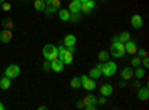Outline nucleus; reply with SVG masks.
I'll list each match as a JSON object with an SVG mask.
<instances>
[{
	"label": "nucleus",
	"mask_w": 149,
	"mask_h": 110,
	"mask_svg": "<svg viewBox=\"0 0 149 110\" xmlns=\"http://www.w3.org/2000/svg\"><path fill=\"white\" fill-rule=\"evenodd\" d=\"M116 64L113 63V61H104V64L102 66V76H106V77H110L113 76L116 73Z\"/></svg>",
	"instance_id": "obj_1"
},
{
	"label": "nucleus",
	"mask_w": 149,
	"mask_h": 110,
	"mask_svg": "<svg viewBox=\"0 0 149 110\" xmlns=\"http://www.w3.org/2000/svg\"><path fill=\"white\" fill-rule=\"evenodd\" d=\"M21 73V68L18 64H9L6 68H5V76H8L9 79H15L19 76Z\"/></svg>",
	"instance_id": "obj_2"
},
{
	"label": "nucleus",
	"mask_w": 149,
	"mask_h": 110,
	"mask_svg": "<svg viewBox=\"0 0 149 110\" xmlns=\"http://www.w3.org/2000/svg\"><path fill=\"white\" fill-rule=\"evenodd\" d=\"M95 8V3L93 2V0H86V2H82L81 3V12L85 15H90L91 10Z\"/></svg>",
	"instance_id": "obj_3"
},
{
	"label": "nucleus",
	"mask_w": 149,
	"mask_h": 110,
	"mask_svg": "<svg viewBox=\"0 0 149 110\" xmlns=\"http://www.w3.org/2000/svg\"><path fill=\"white\" fill-rule=\"evenodd\" d=\"M133 77H134V70H133L131 67H124V68L121 70V79L130 80V79H133Z\"/></svg>",
	"instance_id": "obj_4"
},
{
	"label": "nucleus",
	"mask_w": 149,
	"mask_h": 110,
	"mask_svg": "<svg viewBox=\"0 0 149 110\" xmlns=\"http://www.w3.org/2000/svg\"><path fill=\"white\" fill-rule=\"evenodd\" d=\"M54 51H57V46H55V45H52V43H46V45L43 46V51H42V54H43L45 59H49V55H51Z\"/></svg>",
	"instance_id": "obj_5"
},
{
	"label": "nucleus",
	"mask_w": 149,
	"mask_h": 110,
	"mask_svg": "<svg viewBox=\"0 0 149 110\" xmlns=\"http://www.w3.org/2000/svg\"><path fill=\"white\" fill-rule=\"evenodd\" d=\"M136 51H137V45H136L134 40H127L125 42V52H128L130 55H136Z\"/></svg>",
	"instance_id": "obj_6"
},
{
	"label": "nucleus",
	"mask_w": 149,
	"mask_h": 110,
	"mask_svg": "<svg viewBox=\"0 0 149 110\" xmlns=\"http://www.w3.org/2000/svg\"><path fill=\"white\" fill-rule=\"evenodd\" d=\"M131 26H133V28H142V26H143V18H142L139 14L133 15V17H131Z\"/></svg>",
	"instance_id": "obj_7"
},
{
	"label": "nucleus",
	"mask_w": 149,
	"mask_h": 110,
	"mask_svg": "<svg viewBox=\"0 0 149 110\" xmlns=\"http://www.w3.org/2000/svg\"><path fill=\"white\" fill-rule=\"evenodd\" d=\"M64 68V64H63V61L61 59H54L51 61V70L55 71V73H60V71H63Z\"/></svg>",
	"instance_id": "obj_8"
},
{
	"label": "nucleus",
	"mask_w": 149,
	"mask_h": 110,
	"mask_svg": "<svg viewBox=\"0 0 149 110\" xmlns=\"http://www.w3.org/2000/svg\"><path fill=\"white\" fill-rule=\"evenodd\" d=\"M63 45L67 48V46H74L76 45V36L74 34H66L64 39H63Z\"/></svg>",
	"instance_id": "obj_9"
},
{
	"label": "nucleus",
	"mask_w": 149,
	"mask_h": 110,
	"mask_svg": "<svg viewBox=\"0 0 149 110\" xmlns=\"http://www.w3.org/2000/svg\"><path fill=\"white\" fill-rule=\"evenodd\" d=\"M0 40H2V43H9L12 40V31L10 30H2L0 31Z\"/></svg>",
	"instance_id": "obj_10"
},
{
	"label": "nucleus",
	"mask_w": 149,
	"mask_h": 110,
	"mask_svg": "<svg viewBox=\"0 0 149 110\" xmlns=\"http://www.w3.org/2000/svg\"><path fill=\"white\" fill-rule=\"evenodd\" d=\"M58 59L63 61V64H64V66H66V64H72V63H73V54L69 52V51H67V48H66V52L61 55Z\"/></svg>",
	"instance_id": "obj_11"
},
{
	"label": "nucleus",
	"mask_w": 149,
	"mask_h": 110,
	"mask_svg": "<svg viewBox=\"0 0 149 110\" xmlns=\"http://www.w3.org/2000/svg\"><path fill=\"white\" fill-rule=\"evenodd\" d=\"M112 92H113V86H112L110 83H103L102 88H100V94L104 95V97H109L112 95Z\"/></svg>",
	"instance_id": "obj_12"
},
{
	"label": "nucleus",
	"mask_w": 149,
	"mask_h": 110,
	"mask_svg": "<svg viewBox=\"0 0 149 110\" xmlns=\"http://www.w3.org/2000/svg\"><path fill=\"white\" fill-rule=\"evenodd\" d=\"M82 88L86 89V91H94V88H95V82H94V79H91V77L85 79V80L82 82Z\"/></svg>",
	"instance_id": "obj_13"
},
{
	"label": "nucleus",
	"mask_w": 149,
	"mask_h": 110,
	"mask_svg": "<svg viewBox=\"0 0 149 110\" xmlns=\"http://www.w3.org/2000/svg\"><path fill=\"white\" fill-rule=\"evenodd\" d=\"M69 10H70V14L81 12V2H79V0H72L70 5H69Z\"/></svg>",
	"instance_id": "obj_14"
},
{
	"label": "nucleus",
	"mask_w": 149,
	"mask_h": 110,
	"mask_svg": "<svg viewBox=\"0 0 149 110\" xmlns=\"http://www.w3.org/2000/svg\"><path fill=\"white\" fill-rule=\"evenodd\" d=\"M148 95H149V89H148V86H140V88H139V91H137V97H139V100H142V101L148 100Z\"/></svg>",
	"instance_id": "obj_15"
},
{
	"label": "nucleus",
	"mask_w": 149,
	"mask_h": 110,
	"mask_svg": "<svg viewBox=\"0 0 149 110\" xmlns=\"http://www.w3.org/2000/svg\"><path fill=\"white\" fill-rule=\"evenodd\" d=\"M146 76V68H143L142 66H139V67H136V70H134V77L136 79H143Z\"/></svg>",
	"instance_id": "obj_16"
},
{
	"label": "nucleus",
	"mask_w": 149,
	"mask_h": 110,
	"mask_svg": "<svg viewBox=\"0 0 149 110\" xmlns=\"http://www.w3.org/2000/svg\"><path fill=\"white\" fill-rule=\"evenodd\" d=\"M10 80H12V79H9L8 76H3V77H0V88H2L3 91L9 89V88H10Z\"/></svg>",
	"instance_id": "obj_17"
},
{
	"label": "nucleus",
	"mask_w": 149,
	"mask_h": 110,
	"mask_svg": "<svg viewBox=\"0 0 149 110\" xmlns=\"http://www.w3.org/2000/svg\"><path fill=\"white\" fill-rule=\"evenodd\" d=\"M58 17L61 21H69L70 19V10L69 9H60L58 10Z\"/></svg>",
	"instance_id": "obj_18"
},
{
	"label": "nucleus",
	"mask_w": 149,
	"mask_h": 110,
	"mask_svg": "<svg viewBox=\"0 0 149 110\" xmlns=\"http://www.w3.org/2000/svg\"><path fill=\"white\" fill-rule=\"evenodd\" d=\"M88 76H90L91 79H98V77H102V71H100V68L93 67V68L90 70V73H88Z\"/></svg>",
	"instance_id": "obj_19"
},
{
	"label": "nucleus",
	"mask_w": 149,
	"mask_h": 110,
	"mask_svg": "<svg viewBox=\"0 0 149 110\" xmlns=\"http://www.w3.org/2000/svg\"><path fill=\"white\" fill-rule=\"evenodd\" d=\"M33 6H34V9H36V10H39V12L45 10V8H46V5H45L43 0H34Z\"/></svg>",
	"instance_id": "obj_20"
},
{
	"label": "nucleus",
	"mask_w": 149,
	"mask_h": 110,
	"mask_svg": "<svg viewBox=\"0 0 149 110\" xmlns=\"http://www.w3.org/2000/svg\"><path fill=\"white\" fill-rule=\"evenodd\" d=\"M81 86H82V82H81L79 77H73V79L70 80V88H73V89H79Z\"/></svg>",
	"instance_id": "obj_21"
},
{
	"label": "nucleus",
	"mask_w": 149,
	"mask_h": 110,
	"mask_svg": "<svg viewBox=\"0 0 149 110\" xmlns=\"http://www.w3.org/2000/svg\"><path fill=\"white\" fill-rule=\"evenodd\" d=\"M82 101H84V106H85V104H90V103L95 104V101H97V97H95L94 94H88V95H86Z\"/></svg>",
	"instance_id": "obj_22"
},
{
	"label": "nucleus",
	"mask_w": 149,
	"mask_h": 110,
	"mask_svg": "<svg viewBox=\"0 0 149 110\" xmlns=\"http://www.w3.org/2000/svg\"><path fill=\"white\" fill-rule=\"evenodd\" d=\"M109 55H112L113 58H122L124 55H125V52H122L119 49H115V48H110V54Z\"/></svg>",
	"instance_id": "obj_23"
},
{
	"label": "nucleus",
	"mask_w": 149,
	"mask_h": 110,
	"mask_svg": "<svg viewBox=\"0 0 149 110\" xmlns=\"http://www.w3.org/2000/svg\"><path fill=\"white\" fill-rule=\"evenodd\" d=\"M131 39V36H130V33L128 31H122L119 36H118V40L119 42H122V43H125L127 40H130Z\"/></svg>",
	"instance_id": "obj_24"
},
{
	"label": "nucleus",
	"mask_w": 149,
	"mask_h": 110,
	"mask_svg": "<svg viewBox=\"0 0 149 110\" xmlns=\"http://www.w3.org/2000/svg\"><path fill=\"white\" fill-rule=\"evenodd\" d=\"M130 64H131V67H139V66H142V58H140V57H137V55L133 57Z\"/></svg>",
	"instance_id": "obj_25"
},
{
	"label": "nucleus",
	"mask_w": 149,
	"mask_h": 110,
	"mask_svg": "<svg viewBox=\"0 0 149 110\" xmlns=\"http://www.w3.org/2000/svg\"><path fill=\"white\" fill-rule=\"evenodd\" d=\"M98 59H100L102 63L107 61V59H109V52H107V51H100V52H98Z\"/></svg>",
	"instance_id": "obj_26"
},
{
	"label": "nucleus",
	"mask_w": 149,
	"mask_h": 110,
	"mask_svg": "<svg viewBox=\"0 0 149 110\" xmlns=\"http://www.w3.org/2000/svg\"><path fill=\"white\" fill-rule=\"evenodd\" d=\"M3 26H5L6 30H12V28H14V22H12L9 18H5L3 19Z\"/></svg>",
	"instance_id": "obj_27"
},
{
	"label": "nucleus",
	"mask_w": 149,
	"mask_h": 110,
	"mask_svg": "<svg viewBox=\"0 0 149 110\" xmlns=\"http://www.w3.org/2000/svg\"><path fill=\"white\" fill-rule=\"evenodd\" d=\"M79 19H81L79 12H74V14H70V19H69V21H72V22H78Z\"/></svg>",
	"instance_id": "obj_28"
},
{
	"label": "nucleus",
	"mask_w": 149,
	"mask_h": 110,
	"mask_svg": "<svg viewBox=\"0 0 149 110\" xmlns=\"http://www.w3.org/2000/svg\"><path fill=\"white\" fill-rule=\"evenodd\" d=\"M54 12H57V9H55L54 6L46 5V8H45V14H46V15H51V14H54Z\"/></svg>",
	"instance_id": "obj_29"
},
{
	"label": "nucleus",
	"mask_w": 149,
	"mask_h": 110,
	"mask_svg": "<svg viewBox=\"0 0 149 110\" xmlns=\"http://www.w3.org/2000/svg\"><path fill=\"white\" fill-rule=\"evenodd\" d=\"M42 70H43V71H51V61L45 59V63H43V66H42Z\"/></svg>",
	"instance_id": "obj_30"
},
{
	"label": "nucleus",
	"mask_w": 149,
	"mask_h": 110,
	"mask_svg": "<svg viewBox=\"0 0 149 110\" xmlns=\"http://www.w3.org/2000/svg\"><path fill=\"white\" fill-rule=\"evenodd\" d=\"M136 55L140 58H145V57H148V52H146V49H137L136 51Z\"/></svg>",
	"instance_id": "obj_31"
},
{
	"label": "nucleus",
	"mask_w": 149,
	"mask_h": 110,
	"mask_svg": "<svg viewBox=\"0 0 149 110\" xmlns=\"http://www.w3.org/2000/svg\"><path fill=\"white\" fill-rule=\"evenodd\" d=\"M2 9H3L5 12H9V10L12 9V6H10V3H8V2H3V3H2Z\"/></svg>",
	"instance_id": "obj_32"
},
{
	"label": "nucleus",
	"mask_w": 149,
	"mask_h": 110,
	"mask_svg": "<svg viewBox=\"0 0 149 110\" xmlns=\"http://www.w3.org/2000/svg\"><path fill=\"white\" fill-rule=\"evenodd\" d=\"M51 6H54L55 9H60V6H61V2L60 0H51V3H49Z\"/></svg>",
	"instance_id": "obj_33"
},
{
	"label": "nucleus",
	"mask_w": 149,
	"mask_h": 110,
	"mask_svg": "<svg viewBox=\"0 0 149 110\" xmlns=\"http://www.w3.org/2000/svg\"><path fill=\"white\" fill-rule=\"evenodd\" d=\"M142 66H143V68H148L149 67V58L148 57L142 58Z\"/></svg>",
	"instance_id": "obj_34"
},
{
	"label": "nucleus",
	"mask_w": 149,
	"mask_h": 110,
	"mask_svg": "<svg viewBox=\"0 0 149 110\" xmlns=\"http://www.w3.org/2000/svg\"><path fill=\"white\" fill-rule=\"evenodd\" d=\"M104 103H106V97H104V95H102L100 98H97V101H95V104H100V106L104 104Z\"/></svg>",
	"instance_id": "obj_35"
},
{
	"label": "nucleus",
	"mask_w": 149,
	"mask_h": 110,
	"mask_svg": "<svg viewBox=\"0 0 149 110\" xmlns=\"http://www.w3.org/2000/svg\"><path fill=\"white\" fill-rule=\"evenodd\" d=\"M84 109H86V110H95V104H93V103L85 104V106H84Z\"/></svg>",
	"instance_id": "obj_36"
},
{
	"label": "nucleus",
	"mask_w": 149,
	"mask_h": 110,
	"mask_svg": "<svg viewBox=\"0 0 149 110\" xmlns=\"http://www.w3.org/2000/svg\"><path fill=\"white\" fill-rule=\"evenodd\" d=\"M119 86H121V88H125V86H127V80H124V79H122V80L119 82Z\"/></svg>",
	"instance_id": "obj_37"
},
{
	"label": "nucleus",
	"mask_w": 149,
	"mask_h": 110,
	"mask_svg": "<svg viewBox=\"0 0 149 110\" xmlns=\"http://www.w3.org/2000/svg\"><path fill=\"white\" fill-rule=\"evenodd\" d=\"M67 51H69V52H72V54L76 52V49H74V46H67Z\"/></svg>",
	"instance_id": "obj_38"
},
{
	"label": "nucleus",
	"mask_w": 149,
	"mask_h": 110,
	"mask_svg": "<svg viewBox=\"0 0 149 110\" xmlns=\"http://www.w3.org/2000/svg\"><path fill=\"white\" fill-rule=\"evenodd\" d=\"M76 107L78 109H84V101H78L76 103Z\"/></svg>",
	"instance_id": "obj_39"
},
{
	"label": "nucleus",
	"mask_w": 149,
	"mask_h": 110,
	"mask_svg": "<svg viewBox=\"0 0 149 110\" xmlns=\"http://www.w3.org/2000/svg\"><path fill=\"white\" fill-rule=\"evenodd\" d=\"M134 86H136V88H139V86H140V82H139V80H137V82H134Z\"/></svg>",
	"instance_id": "obj_40"
},
{
	"label": "nucleus",
	"mask_w": 149,
	"mask_h": 110,
	"mask_svg": "<svg viewBox=\"0 0 149 110\" xmlns=\"http://www.w3.org/2000/svg\"><path fill=\"white\" fill-rule=\"evenodd\" d=\"M37 109H39V110H46V106H39Z\"/></svg>",
	"instance_id": "obj_41"
},
{
	"label": "nucleus",
	"mask_w": 149,
	"mask_h": 110,
	"mask_svg": "<svg viewBox=\"0 0 149 110\" xmlns=\"http://www.w3.org/2000/svg\"><path fill=\"white\" fill-rule=\"evenodd\" d=\"M0 110H5V104H2V103H0Z\"/></svg>",
	"instance_id": "obj_42"
},
{
	"label": "nucleus",
	"mask_w": 149,
	"mask_h": 110,
	"mask_svg": "<svg viewBox=\"0 0 149 110\" xmlns=\"http://www.w3.org/2000/svg\"><path fill=\"white\" fill-rule=\"evenodd\" d=\"M43 2H45V5H49V3H51V0H43Z\"/></svg>",
	"instance_id": "obj_43"
},
{
	"label": "nucleus",
	"mask_w": 149,
	"mask_h": 110,
	"mask_svg": "<svg viewBox=\"0 0 149 110\" xmlns=\"http://www.w3.org/2000/svg\"><path fill=\"white\" fill-rule=\"evenodd\" d=\"M3 2H5V0H0V5H2V3H3Z\"/></svg>",
	"instance_id": "obj_44"
},
{
	"label": "nucleus",
	"mask_w": 149,
	"mask_h": 110,
	"mask_svg": "<svg viewBox=\"0 0 149 110\" xmlns=\"http://www.w3.org/2000/svg\"><path fill=\"white\" fill-rule=\"evenodd\" d=\"M79 2H81V3H82V2H86V0H79Z\"/></svg>",
	"instance_id": "obj_45"
},
{
	"label": "nucleus",
	"mask_w": 149,
	"mask_h": 110,
	"mask_svg": "<svg viewBox=\"0 0 149 110\" xmlns=\"http://www.w3.org/2000/svg\"><path fill=\"white\" fill-rule=\"evenodd\" d=\"M26 2H27V0H26Z\"/></svg>",
	"instance_id": "obj_46"
}]
</instances>
